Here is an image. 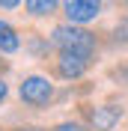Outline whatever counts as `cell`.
<instances>
[{
    "label": "cell",
    "instance_id": "12",
    "mask_svg": "<svg viewBox=\"0 0 128 131\" xmlns=\"http://www.w3.org/2000/svg\"><path fill=\"white\" fill-rule=\"evenodd\" d=\"M15 131H48V128H36V125H24V128H15Z\"/></svg>",
    "mask_w": 128,
    "mask_h": 131
},
{
    "label": "cell",
    "instance_id": "4",
    "mask_svg": "<svg viewBox=\"0 0 128 131\" xmlns=\"http://www.w3.org/2000/svg\"><path fill=\"white\" fill-rule=\"evenodd\" d=\"M63 15L69 24H89L104 12V0H63Z\"/></svg>",
    "mask_w": 128,
    "mask_h": 131
},
{
    "label": "cell",
    "instance_id": "6",
    "mask_svg": "<svg viewBox=\"0 0 128 131\" xmlns=\"http://www.w3.org/2000/svg\"><path fill=\"white\" fill-rule=\"evenodd\" d=\"M21 51V36L9 21H0V54H18Z\"/></svg>",
    "mask_w": 128,
    "mask_h": 131
},
{
    "label": "cell",
    "instance_id": "9",
    "mask_svg": "<svg viewBox=\"0 0 128 131\" xmlns=\"http://www.w3.org/2000/svg\"><path fill=\"white\" fill-rule=\"evenodd\" d=\"M54 131H87V125H80V122H60Z\"/></svg>",
    "mask_w": 128,
    "mask_h": 131
},
{
    "label": "cell",
    "instance_id": "8",
    "mask_svg": "<svg viewBox=\"0 0 128 131\" xmlns=\"http://www.w3.org/2000/svg\"><path fill=\"white\" fill-rule=\"evenodd\" d=\"M113 39L122 42V45H128V15H125V18H119V24L113 27Z\"/></svg>",
    "mask_w": 128,
    "mask_h": 131
},
{
    "label": "cell",
    "instance_id": "1",
    "mask_svg": "<svg viewBox=\"0 0 128 131\" xmlns=\"http://www.w3.org/2000/svg\"><path fill=\"white\" fill-rule=\"evenodd\" d=\"M51 45H54L57 51H74V54H83V57H95L98 36L92 30H87V27H80V24H69V21H66V24L54 27Z\"/></svg>",
    "mask_w": 128,
    "mask_h": 131
},
{
    "label": "cell",
    "instance_id": "2",
    "mask_svg": "<svg viewBox=\"0 0 128 131\" xmlns=\"http://www.w3.org/2000/svg\"><path fill=\"white\" fill-rule=\"evenodd\" d=\"M54 95H57V90L51 83V78H45V74H27L18 83V98L30 107H48L54 101Z\"/></svg>",
    "mask_w": 128,
    "mask_h": 131
},
{
    "label": "cell",
    "instance_id": "13",
    "mask_svg": "<svg viewBox=\"0 0 128 131\" xmlns=\"http://www.w3.org/2000/svg\"><path fill=\"white\" fill-rule=\"evenodd\" d=\"M122 3H125V6H128V0H122Z\"/></svg>",
    "mask_w": 128,
    "mask_h": 131
},
{
    "label": "cell",
    "instance_id": "14",
    "mask_svg": "<svg viewBox=\"0 0 128 131\" xmlns=\"http://www.w3.org/2000/svg\"><path fill=\"white\" fill-rule=\"evenodd\" d=\"M0 66H3V60H0Z\"/></svg>",
    "mask_w": 128,
    "mask_h": 131
},
{
    "label": "cell",
    "instance_id": "10",
    "mask_svg": "<svg viewBox=\"0 0 128 131\" xmlns=\"http://www.w3.org/2000/svg\"><path fill=\"white\" fill-rule=\"evenodd\" d=\"M21 3H24V0H0V9H3V12H12V9L21 6Z\"/></svg>",
    "mask_w": 128,
    "mask_h": 131
},
{
    "label": "cell",
    "instance_id": "11",
    "mask_svg": "<svg viewBox=\"0 0 128 131\" xmlns=\"http://www.w3.org/2000/svg\"><path fill=\"white\" fill-rule=\"evenodd\" d=\"M6 95H9V86H6V81H3V78H0V104L6 101Z\"/></svg>",
    "mask_w": 128,
    "mask_h": 131
},
{
    "label": "cell",
    "instance_id": "7",
    "mask_svg": "<svg viewBox=\"0 0 128 131\" xmlns=\"http://www.w3.org/2000/svg\"><path fill=\"white\" fill-rule=\"evenodd\" d=\"M60 6L63 0H24V12L30 18H51Z\"/></svg>",
    "mask_w": 128,
    "mask_h": 131
},
{
    "label": "cell",
    "instance_id": "3",
    "mask_svg": "<svg viewBox=\"0 0 128 131\" xmlns=\"http://www.w3.org/2000/svg\"><path fill=\"white\" fill-rule=\"evenodd\" d=\"M92 63V57H83V54H74V51H60L54 60V74L60 81H78L83 78Z\"/></svg>",
    "mask_w": 128,
    "mask_h": 131
},
{
    "label": "cell",
    "instance_id": "5",
    "mask_svg": "<svg viewBox=\"0 0 128 131\" xmlns=\"http://www.w3.org/2000/svg\"><path fill=\"white\" fill-rule=\"evenodd\" d=\"M87 119H89V128H95V131H113V125L122 119V110L113 104L87 107Z\"/></svg>",
    "mask_w": 128,
    "mask_h": 131
}]
</instances>
